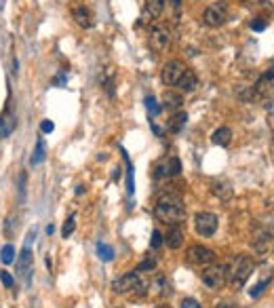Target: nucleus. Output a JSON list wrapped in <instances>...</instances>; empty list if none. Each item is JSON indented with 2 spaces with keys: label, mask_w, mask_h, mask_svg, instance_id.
Wrapping results in <instances>:
<instances>
[{
  "label": "nucleus",
  "mask_w": 274,
  "mask_h": 308,
  "mask_svg": "<svg viewBox=\"0 0 274 308\" xmlns=\"http://www.w3.org/2000/svg\"><path fill=\"white\" fill-rule=\"evenodd\" d=\"M154 215L164 224H182L186 220V207H183L182 194L175 190H161L156 194V205H154Z\"/></svg>",
  "instance_id": "1"
},
{
  "label": "nucleus",
  "mask_w": 274,
  "mask_h": 308,
  "mask_svg": "<svg viewBox=\"0 0 274 308\" xmlns=\"http://www.w3.org/2000/svg\"><path fill=\"white\" fill-rule=\"evenodd\" d=\"M253 270H256V262L249 255H238L232 262V266H228V281H230L234 289H243L245 283L253 274Z\"/></svg>",
  "instance_id": "2"
},
{
  "label": "nucleus",
  "mask_w": 274,
  "mask_h": 308,
  "mask_svg": "<svg viewBox=\"0 0 274 308\" xmlns=\"http://www.w3.org/2000/svg\"><path fill=\"white\" fill-rule=\"evenodd\" d=\"M148 287L150 283H146V281L139 277V272H127L123 277H118L116 281L112 283V289L120 293V296H125V293H137V296H146L148 293Z\"/></svg>",
  "instance_id": "3"
},
{
  "label": "nucleus",
  "mask_w": 274,
  "mask_h": 308,
  "mask_svg": "<svg viewBox=\"0 0 274 308\" xmlns=\"http://www.w3.org/2000/svg\"><path fill=\"white\" fill-rule=\"evenodd\" d=\"M201 279L209 289H221L228 283V264H209L201 272Z\"/></svg>",
  "instance_id": "4"
},
{
  "label": "nucleus",
  "mask_w": 274,
  "mask_h": 308,
  "mask_svg": "<svg viewBox=\"0 0 274 308\" xmlns=\"http://www.w3.org/2000/svg\"><path fill=\"white\" fill-rule=\"evenodd\" d=\"M182 173V163L177 156H163L152 167V177L164 179V177H177Z\"/></svg>",
  "instance_id": "5"
},
{
  "label": "nucleus",
  "mask_w": 274,
  "mask_h": 308,
  "mask_svg": "<svg viewBox=\"0 0 274 308\" xmlns=\"http://www.w3.org/2000/svg\"><path fill=\"white\" fill-rule=\"evenodd\" d=\"M202 21H205L209 28H221L228 21V4L226 0H218V2L209 4L205 13H202Z\"/></svg>",
  "instance_id": "6"
},
{
  "label": "nucleus",
  "mask_w": 274,
  "mask_h": 308,
  "mask_svg": "<svg viewBox=\"0 0 274 308\" xmlns=\"http://www.w3.org/2000/svg\"><path fill=\"white\" fill-rule=\"evenodd\" d=\"M218 215L211 213V211H201V213L194 215V230L199 236H213L218 232Z\"/></svg>",
  "instance_id": "7"
},
{
  "label": "nucleus",
  "mask_w": 274,
  "mask_h": 308,
  "mask_svg": "<svg viewBox=\"0 0 274 308\" xmlns=\"http://www.w3.org/2000/svg\"><path fill=\"white\" fill-rule=\"evenodd\" d=\"M186 70H188V66H186V63H183L182 59H171V61H167V63L163 66V72H161L163 85L175 87L177 82H180L182 76L186 74Z\"/></svg>",
  "instance_id": "8"
},
{
  "label": "nucleus",
  "mask_w": 274,
  "mask_h": 308,
  "mask_svg": "<svg viewBox=\"0 0 274 308\" xmlns=\"http://www.w3.org/2000/svg\"><path fill=\"white\" fill-rule=\"evenodd\" d=\"M215 251L213 249H209L205 245H192L186 251V260L190 262V264H196V266H209L215 262Z\"/></svg>",
  "instance_id": "9"
},
{
  "label": "nucleus",
  "mask_w": 274,
  "mask_h": 308,
  "mask_svg": "<svg viewBox=\"0 0 274 308\" xmlns=\"http://www.w3.org/2000/svg\"><path fill=\"white\" fill-rule=\"evenodd\" d=\"M148 42L150 47L156 51V53H164V51L169 49L171 44V34L167 28H163V25H154V28L150 30V36H148Z\"/></svg>",
  "instance_id": "10"
},
{
  "label": "nucleus",
  "mask_w": 274,
  "mask_h": 308,
  "mask_svg": "<svg viewBox=\"0 0 274 308\" xmlns=\"http://www.w3.org/2000/svg\"><path fill=\"white\" fill-rule=\"evenodd\" d=\"M32 239H34V230L28 232V239H25V245L21 249V253L17 255V274H28L30 266H32Z\"/></svg>",
  "instance_id": "11"
},
{
  "label": "nucleus",
  "mask_w": 274,
  "mask_h": 308,
  "mask_svg": "<svg viewBox=\"0 0 274 308\" xmlns=\"http://www.w3.org/2000/svg\"><path fill=\"white\" fill-rule=\"evenodd\" d=\"M164 243L169 245V249H180L183 245V230L180 224H171L167 234H164Z\"/></svg>",
  "instance_id": "12"
},
{
  "label": "nucleus",
  "mask_w": 274,
  "mask_h": 308,
  "mask_svg": "<svg viewBox=\"0 0 274 308\" xmlns=\"http://www.w3.org/2000/svg\"><path fill=\"white\" fill-rule=\"evenodd\" d=\"M175 87H180V91L182 93H192L196 91V87H199V76L194 74V70H186V74L180 78V82H177Z\"/></svg>",
  "instance_id": "13"
},
{
  "label": "nucleus",
  "mask_w": 274,
  "mask_h": 308,
  "mask_svg": "<svg viewBox=\"0 0 274 308\" xmlns=\"http://www.w3.org/2000/svg\"><path fill=\"white\" fill-rule=\"evenodd\" d=\"M182 104H183V97L175 91H164L163 93V108L164 110H171V112H177L182 110Z\"/></svg>",
  "instance_id": "14"
},
{
  "label": "nucleus",
  "mask_w": 274,
  "mask_h": 308,
  "mask_svg": "<svg viewBox=\"0 0 274 308\" xmlns=\"http://www.w3.org/2000/svg\"><path fill=\"white\" fill-rule=\"evenodd\" d=\"M150 289H154L156 296H169L171 293V285H169V281L164 274H156L154 281L150 283Z\"/></svg>",
  "instance_id": "15"
},
{
  "label": "nucleus",
  "mask_w": 274,
  "mask_h": 308,
  "mask_svg": "<svg viewBox=\"0 0 274 308\" xmlns=\"http://www.w3.org/2000/svg\"><path fill=\"white\" fill-rule=\"evenodd\" d=\"M211 142L215 146H228L232 142V129L230 127H219V129H215L213 135H211Z\"/></svg>",
  "instance_id": "16"
},
{
  "label": "nucleus",
  "mask_w": 274,
  "mask_h": 308,
  "mask_svg": "<svg viewBox=\"0 0 274 308\" xmlns=\"http://www.w3.org/2000/svg\"><path fill=\"white\" fill-rule=\"evenodd\" d=\"M186 120H188V114L183 112V110H177L173 116H171L169 123H167V129H169L171 133H180V131H182V127L186 125Z\"/></svg>",
  "instance_id": "17"
},
{
  "label": "nucleus",
  "mask_w": 274,
  "mask_h": 308,
  "mask_svg": "<svg viewBox=\"0 0 274 308\" xmlns=\"http://www.w3.org/2000/svg\"><path fill=\"white\" fill-rule=\"evenodd\" d=\"M144 11H146V15L152 17V19L161 17L163 11H164V0H146Z\"/></svg>",
  "instance_id": "18"
},
{
  "label": "nucleus",
  "mask_w": 274,
  "mask_h": 308,
  "mask_svg": "<svg viewBox=\"0 0 274 308\" xmlns=\"http://www.w3.org/2000/svg\"><path fill=\"white\" fill-rule=\"evenodd\" d=\"M74 19H76V23L80 25V28H91V11L89 9H85V6H76L74 9Z\"/></svg>",
  "instance_id": "19"
},
{
  "label": "nucleus",
  "mask_w": 274,
  "mask_h": 308,
  "mask_svg": "<svg viewBox=\"0 0 274 308\" xmlns=\"http://www.w3.org/2000/svg\"><path fill=\"white\" fill-rule=\"evenodd\" d=\"M44 156H47V146H44V139H42V137H38V139H36V150H34V154H32L30 163L36 167V165L42 163Z\"/></svg>",
  "instance_id": "20"
},
{
  "label": "nucleus",
  "mask_w": 274,
  "mask_h": 308,
  "mask_svg": "<svg viewBox=\"0 0 274 308\" xmlns=\"http://www.w3.org/2000/svg\"><path fill=\"white\" fill-rule=\"evenodd\" d=\"M213 194H215V196H219L221 201H228V198L232 196V188H230V184H226V182L215 184V186H213Z\"/></svg>",
  "instance_id": "21"
},
{
  "label": "nucleus",
  "mask_w": 274,
  "mask_h": 308,
  "mask_svg": "<svg viewBox=\"0 0 274 308\" xmlns=\"http://www.w3.org/2000/svg\"><path fill=\"white\" fill-rule=\"evenodd\" d=\"M272 277H274V274L270 272L266 279H262V281H259V283H257L256 287H253V289H249V296H251V298H259V296H262V293L266 291V287H268V285L272 283Z\"/></svg>",
  "instance_id": "22"
},
{
  "label": "nucleus",
  "mask_w": 274,
  "mask_h": 308,
  "mask_svg": "<svg viewBox=\"0 0 274 308\" xmlns=\"http://www.w3.org/2000/svg\"><path fill=\"white\" fill-rule=\"evenodd\" d=\"M25 186H28V173L21 171V173H19V177H17V194H19V201H21V203L25 201V190H28Z\"/></svg>",
  "instance_id": "23"
},
{
  "label": "nucleus",
  "mask_w": 274,
  "mask_h": 308,
  "mask_svg": "<svg viewBox=\"0 0 274 308\" xmlns=\"http://www.w3.org/2000/svg\"><path fill=\"white\" fill-rule=\"evenodd\" d=\"M97 255L104 262H112L114 260V249L110 245H106V243H97Z\"/></svg>",
  "instance_id": "24"
},
{
  "label": "nucleus",
  "mask_w": 274,
  "mask_h": 308,
  "mask_svg": "<svg viewBox=\"0 0 274 308\" xmlns=\"http://www.w3.org/2000/svg\"><path fill=\"white\" fill-rule=\"evenodd\" d=\"M125 160H127V194L133 196V192H135V184H133V167H131V160H129L127 154H125Z\"/></svg>",
  "instance_id": "25"
},
{
  "label": "nucleus",
  "mask_w": 274,
  "mask_h": 308,
  "mask_svg": "<svg viewBox=\"0 0 274 308\" xmlns=\"http://www.w3.org/2000/svg\"><path fill=\"white\" fill-rule=\"evenodd\" d=\"M0 260H2V264H13V260H15V247L11 245H4L2 251H0Z\"/></svg>",
  "instance_id": "26"
},
{
  "label": "nucleus",
  "mask_w": 274,
  "mask_h": 308,
  "mask_svg": "<svg viewBox=\"0 0 274 308\" xmlns=\"http://www.w3.org/2000/svg\"><path fill=\"white\" fill-rule=\"evenodd\" d=\"M74 220H76V215L72 213L66 222H63V228H61V236H63V239H68V236L74 232V228H76V222Z\"/></svg>",
  "instance_id": "27"
},
{
  "label": "nucleus",
  "mask_w": 274,
  "mask_h": 308,
  "mask_svg": "<svg viewBox=\"0 0 274 308\" xmlns=\"http://www.w3.org/2000/svg\"><path fill=\"white\" fill-rule=\"evenodd\" d=\"M156 268V260L152 258V255H148V258H146L142 264H139L137 268H135V272H152Z\"/></svg>",
  "instance_id": "28"
},
{
  "label": "nucleus",
  "mask_w": 274,
  "mask_h": 308,
  "mask_svg": "<svg viewBox=\"0 0 274 308\" xmlns=\"http://www.w3.org/2000/svg\"><path fill=\"white\" fill-rule=\"evenodd\" d=\"M163 245V234L158 230H152V239H150V247L152 249H158Z\"/></svg>",
  "instance_id": "29"
},
{
  "label": "nucleus",
  "mask_w": 274,
  "mask_h": 308,
  "mask_svg": "<svg viewBox=\"0 0 274 308\" xmlns=\"http://www.w3.org/2000/svg\"><path fill=\"white\" fill-rule=\"evenodd\" d=\"M146 108H148V110H150V114H154V116H156L158 112H161V108L156 106V99L152 97V95H148V97H146Z\"/></svg>",
  "instance_id": "30"
},
{
  "label": "nucleus",
  "mask_w": 274,
  "mask_h": 308,
  "mask_svg": "<svg viewBox=\"0 0 274 308\" xmlns=\"http://www.w3.org/2000/svg\"><path fill=\"white\" fill-rule=\"evenodd\" d=\"M0 281H2V285H4V287H9V289H11L13 285H15V279H13L6 270H0Z\"/></svg>",
  "instance_id": "31"
},
{
  "label": "nucleus",
  "mask_w": 274,
  "mask_h": 308,
  "mask_svg": "<svg viewBox=\"0 0 274 308\" xmlns=\"http://www.w3.org/2000/svg\"><path fill=\"white\" fill-rule=\"evenodd\" d=\"M182 308H202L194 298H183L182 300Z\"/></svg>",
  "instance_id": "32"
},
{
  "label": "nucleus",
  "mask_w": 274,
  "mask_h": 308,
  "mask_svg": "<svg viewBox=\"0 0 274 308\" xmlns=\"http://www.w3.org/2000/svg\"><path fill=\"white\" fill-rule=\"evenodd\" d=\"M251 28L256 30V32H262V30L266 28V21H264L262 17H256V19H253V21H251Z\"/></svg>",
  "instance_id": "33"
},
{
  "label": "nucleus",
  "mask_w": 274,
  "mask_h": 308,
  "mask_svg": "<svg viewBox=\"0 0 274 308\" xmlns=\"http://www.w3.org/2000/svg\"><path fill=\"white\" fill-rule=\"evenodd\" d=\"M53 129H55V125L51 123V120H42V123H40V131L42 133H53Z\"/></svg>",
  "instance_id": "34"
},
{
  "label": "nucleus",
  "mask_w": 274,
  "mask_h": 308,
  "mask_svg": "<svg viewBox=\"0 0 274 308\" xmlns=\"http://www.w3.org/2000/svg\"><path fill=\"white\" fill-rule=\"evenodd\" d=\"M13 222H15V217H9V220H6V228H4V232H6V236H11L13 234Z\"/></svg>",
  "instance_id": "35"
},
{
  "label": "nucleus",
  "mask_w": 274,
  "mask_h": 308,
  "mask_svg": "<svg viewBox=\"0 0 274 308\" xmlns=\"http://www.w3.org/2000/svg\"><path fill=\"white\" fill-rule=\"evenodd\" d=\"M215 308H238V306L237 304H230V302H219Z\"/></svg>",
  "instance_id": "36"
},
{
  "label": "nucleus",
  "mask_w": 274,
  "mask_h": 308,
  "mask_svg": "<svg viewBox=\"0 0 274 308\" xmlns=\"http://www.w3.org/2000/svg\"><path fill=\"white\" fill-rule=\"evenodd\" d=\"M82 192H85V186H82V184H78V186H76V194H82Z\"/></svg>",
  "instance_id": "37"
},
{
  "label": "nucleus",
  "mask_w": 274,
  "mask_h": 308,
  "mask_svg": "<svg viewBox=\"0 0 274 308\" xmlns=\"http://www.w3.org/2000/svg\"><path fill=\"white\" fill-rule=\"evenodd\" d=\"M55 232V226H53V224H49V226H47V234L51 236V234H53Z\"/></svg>",
  "instance_id": "38"
},
{
  "label": "nucleus",
  "mask_w": 274,
  "mask_h": 308,
  "mask_svg": "<svg viewBox=\"0 0 274 308\" xmlns=\"http://www.w3.org/2000/svg\"><path fill=\"white\" fill-rule=\"evenodd\" d=\"M63 82H66V76H63V74L57 76V85H63Z\"/></svg>",
  "instance_id": "39"
},
{
  "label": "nucleus",
  "mask_w": 274,
  "mask_h": 308,
  "mask_svg": "<svg viewBox=\"0 0 274 308\" xmlns=\"http://www.w3.org/2000/svg\"><path fill=\"white\" fill-rule=\"evenodd\" d=\"M154 308H171L169 304H158V306H154Z\"/></svg>",
  "instance_id": "40"
},
{
  "label": "nucleus",
  "mask_w": 274,
  "mask_h": 308,
  "mask_svg": "<svg viewBox=\"0 0 274 308\" xmlns=\"http://www.w3.org/2000/svg\"><path fill=\"white\" fill-rule=\"evenodd\" d=\"M243 2H245V0H243Z\"/></svg>",
  "instance_id": "41"
}]
</instances>
